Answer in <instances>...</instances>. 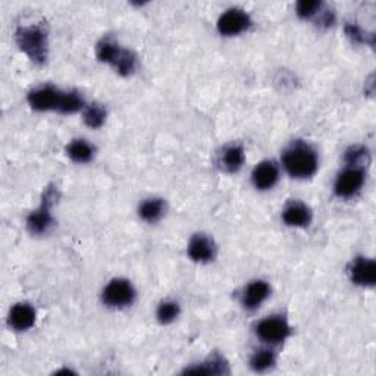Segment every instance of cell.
Returning <instances> with one entry per match:
<instances>
[{"label": "cell", "mask_w": 376, "mask_h": 376, "mask_svg": "<svg viewBox=\"0 0 376 376\" xmlns=\"http://www.w3.org/2000/svg\"><path fill=\"white\" fill-rule=\"evenodd\" d=\"M282 165L289 177L304 180L315 175L319 166L316 151L303 142H296L282 155Z\"/></svg>", "instance_id": "obj_1"}, {"label": "cell", "mask_w": 376, "mask_h": 376, "mask_svg": "<svg viewBox=\"0 0 376 376\" xmlns=\"http://www.w3.org/2000/svg\"><path fill=\"white\" fill-rule=\"evenodd\" d=\"M15 40L21 52H24L34 63L43 65L49 56L47 31L42 25L20 27L15 31Z\"/></svg>", "instance_id": "obj_2"}, {"label": "cell", "mask_w": 376, "mask_h": 376, "mask_svg": "<svg viewBox=\"0 0 376 376\" xmlns=\"http://www.w3.org/2000/svg\"><path fill=\"white\" fill-rule=\"evenodd\" d=\"M58 199L59 194L56 188L54 185L46 187L40 206L36 211H32L27 218V228L32 235H43L52 230L55 225L52 209Z\"/></svg>", "instance_id": "obj_3"}, {"label": "cell", "mask_w": 376, "mask_h": 376, "mask_svg": "<svg viewBox=\"0 0 376 376\" xmlns=\"http://www.w3.org/2000/svg\"><path fill=\"white\" fill-rule=\"evenodd\" d=\"M135 296L137 293L131 281L115 278L101 292V301L112 309H124L134 303Z\"/></svg>", "instance_id": "obj_4"}, {"label": "cell", "mask_w": 376, "mask_h": 376, "mask_svg": "<svg viewBox=\"0 0 376 376\" xmlns=\"http://www.w3.org/2000/svg\"><path fill=\"white\" fill-rule=\"evenodd\" d=\"M256 335H258L266 344H281L292 335L289 327L284 316H268L256 325Z\"/></svg>", "instance_id": "obj_5"}, {"label": "cell", "mask_w": 376, "mask_h": 376, "mask_svg": "<svg viewBox=\"0 0 376 376\" xmlns=\"http://www.w3.org/2000/svg\"><path fill=\"white\" fill-rule=\"evenodd\" d=\"M250 24L251 18L246 11L240 8H231L219 16L216 27L222 36L232 37L244 32L250 27Z\"/></svg>", "instance_id": "obj_6"}, {"label": "cell", "mask_w": 376, "mask_h": 376, "mask_svg": "<svg viewBox=\"0 0 376 376\" xmlns=\"http://www.w3.org/2000/svg\"><path fill=\"white\" fill-rule=\"evenodd\" d=\"M365 184V170L361 168L349 166L341 173L334 184V192L338 197L349 199L362 190Z\"/></svg>", "instance_id": "obj_7"}, {"label": "cell", "mask_w": 376, "mask_h": 376, "mask_svg": "<svg viewBox=\"0 0 376 376\" xmlns=\"http://www.w3.org/2000/svg\"><path fill=\"white\" fill-rule=\"evenodd\" d=\"M62 96V90H58L55 85H40L37 89H32L28 93V105L39 112L46 111H58L59 100Z\"/></svg>", "instance_id": "obj_8"}, {"label": "cell", "mask_w": 376, "mask_h": 376, "mask_svg": "<svg viewBox=\"0 0 376 376\" xmlns=\"http://www.w3.org/2000/svg\"><path fill=\"white\" fill-rule=\"evenodd\" d=\"M36 318H37L36 309H34L30 303L21 301L11 307L8 315V325L16 332H24L34 327Z\"/></svg>", "instance_id": "obj_9"}, {"label": "cell", "mask_w": 376, "mask_h": 376, "mask_svg": "<svg viewBox=\"0 0 376 376\" xmlns=\"http://www.w3.org/2000/svg\"><path fill=\"white\" fill-rule=\"evenodd\" d=\"M280 180V168L273 161H263L254 166L251 182L261 192L270 190Z\"/></svg>", "instance_id": "obj_10"}, {"label": "cell", "mask_w": 376, "mask_h": 376, "mask_svg": "<svg viewBox=\"0 0 376 376\" xmlns=\"http://www.w3.org/2000/svg\"><path fill=\"white\" fill-rule=\"evenodd\" d=\"M350 280L353 284L361 287H373L376 282V263L369 258H356L350 268Z\"/></svg>", "instance_id": "obj_11"}, {"label": "cell", "mask_w": 376, "mask_h": 376, "mask_svg": "<svg viewBox=\"0 0 376 376\" xmlns=\"http://www.w3.org/2000/svg\"><path fill=\"white\" fill-rule=\"evenodd\" d=\"M312 211L303 201H292L288 203L282 211V220L288 227L294 228H307L312 224Z\"/></svg>", "instance_id": "obj_12"}, {"label": "cell", "mask_w": 376, "mask_h": 376, "mask_svg": "<svg viewBox=\"0 0 376 376\" xmlns=\"http://www.w3.org/2000/svg\"><path fill=\"white\" fill-rule=\"evenodd\" d=\"M188 256L197 263H208L213 261L216 254V247L211 237L204 234H196L190 243H188Z\"/></svg>", "instance_id": "obj_13"}, {"label": "cell", "mask_w": 376, "mask_h": 376, "mask_svg": "<svg viewBox=\"0 0 376 376\" xmlns=\"http://www.w3.org/2000/svg\"><path fill=\"white\" fill-rule=\"evenodd\" d=\"M269 296H270L269 284L262 280H256L244 288L242 296V304L247 311H256Z\"/></svg>", "instance_id": "obj_14"}, {"label": "cell", "mask_w": 376, "mask_h": 376, "mask_svg": "<svg viewBox=\"0 0 376 376\" xmlns=\"http://www.w3.org/2000/svg\"><path fill=\"white\" fill-rule=\"evenodd\" d=\"M244 161H246L244 149L240 144H232L225 147L224 151H222V155L219 158V165L222 169L227 170V173L235 174L243 168Z\"/></svg>", "instance_id": "obj_15"}, {"label": "cell", "mask_w": 376, "mask_h": 376, "mask_svg": "<svg viewBox=\"0 0 376 376\" xmlns=\"http://www.w3.org/2000/svg\"><path fill=\"white\" fill-rule=\"evenodd\" d=\"M184 373L187 375H227L230 373V369H228V363L225 358L222 356L215 354L209 357L206 362L187 368Z\"/></svg>", "instance_id": "obj_16"}, {"label": "cell", "mask_w": 376, "mask_h": 376, "mask_svg": "<svg viewBox=\"0 0 376 376\" xmlns=\"http://www.w3.org/2000/svg\"><path fill=\"white\" fill-rule=\"evenodd\" d=\"M96 149L87 142L82 139L73 140L70 144L66 146V155L71 161L77 163H89L94 158Z\"/></svg>", "instance_id": "obj_17"}, {"label": "cell", "mask_w": 376, "mask_h": 376, "mask_svg": "<svg viewBox=\"0 0 376 376\" xmlns=\"http://www.w3.org/2000/svg\"><path fill=\"white\" fill-rule=\"evenodd\" d=\"M166 211V204L163 199L159 197H153L144 200L140 206H139V216L146 220V222H156L159 220Z\"/></svg>", "instance_id": "obj_18"}, {"label": "cell", "mask_w": 376, "mask_h": 376, "mask_svg": "<svg viewBox=\"0 0 376 376\" xmlns=\"http://www.w3.org/2000/svg\"><path fill=\"white\" fill-rule=\"evenodd\" d=\"M81 109H84V99L77 90L62 92L59 106H58L59 113L70 115V113H77Z\"/></svg>", "instance_id": "obj_19"}, {"label": "cell", "mask_w": 376, "mask_h": 376, "mask_svg": "<svg viewBox=\"0 0 376 376\" xmlns=\"http://www.w3.org/2000/svg\"><path fill=\"white\" fill-rule=\"evenodd\" d=\"M344 161L349 166L363 169V166H368L370 163V153H369L368 147L356 144V146H351L346 150Z\"/></svg>", "instance_id": "obj_20"}, {"label": "cell", "mask_w": 376, "mask_h": 376, "mask_svg": "<svg viewBox=\"0 0 376 376\" xmlns=\"http://www.w3.org/2000/svg\"><path fill=\"white\" fill-rule=\"evenodd\" d=\"M121 52L123 47L112 39H104L97 44V58L100 62L113 65Z\"/></svg>", "instance_id": "obj_21"}, {"label": "cell", "mask_w": 376, "mask_h": 376, "mask_svg": "<svg viewBox=\"0 0 376 376\" xmlns=\"http://www.w3.org/2000/svg\"><path fill=\"white\" fill-rule=\"evenodd\" d=\"M106 116L108 112L106 109L101 106L100 104H92L90 106H87L84 109V123L89 128L97 130L100 127H104V124L106 123Z\"/></svg>", "instance_id": "obj_22"}, {"label": "cell", "mask_w": 376, "mask_h": 376, "mask_svg": "<svg viewBox=\"0 0 376 376\" xmlns=\"http://www.w3.org/2000/svg\"><path fill=\"white\" fill-rule=\"evenodd\" d=\"M275 363H277V357H275V353H273L270 349H261L256 351L250 358V368L254 372H266Z\"/></svg>", "instance_id": "obj_23"}, {"label": "cell", "mask_w": 376, "mask_h": 376, "mask_svg": "<svg viewBox=\"0 0 376 376\" xmlns=\"http://www.w3.org/2000/svg\"><path fill=\"white\" fill-rule=\"evenodd\" d=\"M112 66L115 68V71L119 75L130 77L131 74H134L135 68H137V56L131 52V50L123 49V52L119 54L118 59L115 61V63Z\"/></svg>", "instance_id": "obj_24"}, {"label": "cell", "mask_w": 376, "mask_h": 376, "mask_svg": "<svg viewBox=\"0 0 376 376\" xmlns=\"http://www.w3.org/2000/svg\"><path fill=\"white\" fill-rule=\"evenodd\" d=\"M180 312H181V307L177 301L165 300L159 304L156 316L162 325H168V323H173L180 316Z\"/></svg>", "instance_id": "obj_25"}, {"label": "cell", "mask_w": 376, "mask_h": 376, "mask_svg": "<svg viewBox=\"0 0 376 376\" xmlns=\"http://www.w3.org/2000/svg\"><path fill=\"white\" fill-rule=\"evenodd\" d=\"M322 6L323 4L319 2V0H301V2H299L296 6V13L299 18L307 20L318 15L322 11Z\"/></svg>", "instance_id": "obj_26"}, {"label": "cell", "mask_w": 376, "mask_h": 376, "mask_svg": "<svg viewBox=\"0 0 376 376\" xmlns=\"http://www.w3.org/2000/svg\"><path fill=\"white\" fill-rule=\"evenodd\" d=\"M344 31L351 42H354L357 44L373 46V36H368L366 31H363L362 27H358L357 24L347 23L344 27Z\"/></svg>", "instance_id": "obj_27"}, {"label": "cell", "mask_w": 376, "mask_h": 376, "mask_svg": "<svg viewBox=\"0 0 376 376\" xmlns=\"http://www.w3.org/2000/svg\"><path fill=\"white\" fill-rule=\"evenodd\" d=\"M318 15L319 16V20H318V24L325 27V28H328L331 25H334L335 23V13L332 11H320Z\"/></svg>", "instance_id": "obj_28"}]
</instances>
